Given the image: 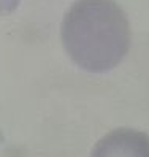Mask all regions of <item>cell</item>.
I'll use <instances>...</instances> for the list:
<instances>
[{"label": "cell", "instance_id": "1", "mask_svg": "<svg viewBox=\"0 0 149 157\" xmlns=\"http://www.w3.org/2000/svg\"><path fill=\"white\" fill-rule=\"evenodd\" d=\"M60 35L68 57L89 73L117 67L132 41L127 14L114 0H76L63 17Z\"/></svg>", "mask_w": 149, "mask_h": 157}, {"label": "cell", "instance_id": "2", "mask_svg": "<svg viewBox=\"0 0 149 157\" xmlns=\"http://www.w3.org/2000/svg\"><path fill=\"white\" fill-rule=\"evenodd\" d=\"M92 155H146L149 157V136L128 130L119 128L108 133L105 138L97 143L92 151Z\"/></svg>", "mask_w": 149, "mask_h": 157}, {"label": "cell", "instance_id": "3", "mask_svg": "<svg viewBox=\"0 0 149 157\" xmlns=\"http://www.w3.org/2000/svg\"><path fill=\"white\" fill-rule=\"evenodd\" d=\"M21 0H0V14H11Z\"/></svg>", "mask_w": 149, "mask_h": 157}]
</instances>
